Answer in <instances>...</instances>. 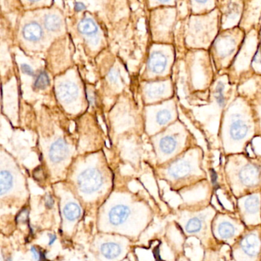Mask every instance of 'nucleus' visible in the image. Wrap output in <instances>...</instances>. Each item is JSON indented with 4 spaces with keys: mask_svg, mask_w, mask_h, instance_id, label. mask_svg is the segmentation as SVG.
I'll return each instance as SVG.
<instances>
[{
    "mask_svg": "<svg viewBox=\"0 0 261 261\" xmlns=\"http://www.w3.org/2000/svg\"><path fill=\"white\" fill-rule=\"evenodd\" d=\"M105 179L101 172L97 169L88 168L77 175L76 187L77 193L84 199L91 200L98 198L102 194Z\"/></svg>",
    "mask_w": 261,
    "mask_h": 261,
    "instance_id": "1",
    "label": "nucleus"
},
{
    "mask_svg": "<svg viewBox=\"0 0 261 261\" xmlns=\"http://www.w3.org/2000/svg\"><path fill=\"white\" fill-rule=\"evenodd\" d=\"M105 221L111 228L122 230L135 221V207L126 200H117L105 207Z\"/></svg>",
    "mask_w": 261,
    "mask_h": 261,
    "instance_id": "2",
    "label": "nucleus"
},
{
    "mask_svg": "<svg viewBox=\"0 0 261 261\" xmlns=\"http://www.w3.org/2000/svg\"><path fill=\"white\" fill-rule=\"evenodd\" d=\"M125 248L120 241L116 239H106L99 243L98 253L103 260L118 261L123 257Z\"/></svg>",
    "mask_w": 261,
    "mask_h": 261,
    "instance_id": "3",
    "label": "nucleus"
},
{
    "mask_svg": "<svg viewBox=\"0 0 261 261\" xmlns=\"http://www.w3.org/2000/svg\"><path fill=\"white\" fill-rule=\"evenodd\" d=\"M82 215V206L77 200L68 198L62 203V216L64 224L74 225L80 219Z\"/></svg>",
    "mask_w": 261,
    "mask_h": 261,
    "instance_id": "4",
    "label": "nucleus"
},
{
    "mask_svg": "<svg viewBox=\"0 0 261 261\" xmlns=\"http://www.w3.org/2000/svg\"><path fill=\"white\" fill-rule=\"evenodd\" d=\"M68 148L63 139H58L51 144L49 149L50 160L53 163H60L68 157Z\"/></svg>",
    "mask_w": 261,
    "mask_h": 261,
    "instance_id": "5",
    "label": "nucleus"
},
{
    "mask_svg": "<svg viewBox=\"0 0 261 261\" xmlns=\"http://www.w3.org/2000/svg\"><path fill=\"white\" fill-rule=\"evenodd\" d=\"M15 184L14 175L10 171L3 169L0 174V196L3 200L14 192Z\"/></svg>",
    "mask_w": 261,
    "mask_h": 261,
    "instance_id": "6",
    "label": "nucleus"
},
{
    "mask_svg": "<svg viewBox=\"0 0 261 261\" xmlns=\"http://www.w3.org/2000/svg\"><path fill=\"white\" fill-rule=\"evenodd\" d=\"M79 95V88L74 84L65 82L61 84L58 88V96L65 102H71Z\"/></svg>",
    "mask_w": 261,
    "mask_h": 261,
    "instance_id": "7",
    "label": "nucleus"
},
{
    "mask_svg": "<svg viewBox=\"0 0 261 261\" xmlns=\"http://www.w3.org/2000/svg\"><path fill=\"white\" fill-rule=\"evenodd\" d=\"M22 36L30 42H38L43 36L42 27L38 22H30L22 29Z\"/></svg>",
    "mask_w": 261,
    "mask_h": 261,
    "instance_id": "8",
    "label": "nucleus"
},
{
    "mask_svg": "<svg viewBox=\"0 0 261 261\" xmlns=\"http://www.w3.org/2000/svg\"><path fill=\"white\" fill-rule=\"evenodd\" d=\"M166 65H167V59L161 53L155 51L149 57L148 68L152 72L156 74L163 72L166 69Z\"/></svg>",
    "mask_w": 261,
    "mask_h": 261,
    "instance_id": "9",
    "label": "nucleus"
},
{
    "mask_svg": "<svg viewBox=\"0 0 261 261\" xmlns=\"http://www.w3.org/2000/svg\"><path fill=\"white\" fill-rule=\"evenodd\" d=\"M248 130V125L241 119L234 120L230 125V136L233 140H242L247 136Z\"/></svg>",
    "mask_w": 261,
    "mask_h": 261,
    "instance_id": "10",
    "label": "nucleus"
},
{
    "mask_svg": "<svg viewBox=\"0 0 261 261\" xmlns=\"http://www.w3.org/2000/svg\"><path fill=\"white\" fill-rule=\"evenodd\" d=\"M259 242L257 237L253 234L249 235L244 238L241 243V247L246 254L250 256H255L259 251Z\"/></svg>",
    "mask_w": 261,
    "mask_h": 261,
    "instance_id": "11",
    "label": "nucleus"
},
{
    "mask_svg": "<svg viewBox=\"0 0 261 261\" xmlns=\"http://www.w3.org/2000/svg\"><path fill=\"white\" fill-rule=\"evenodd\" d=\"M190 172V166L186 162L180 161L172 165L169 169L171 176L175 178H182Z\"/></svg>",
    "mask_w": 261,
    "mask_h": 261,
    "instance_id": "12",
    "label": "nucleus"
},
{
    "mask_svg": "<svg viewBox=\"0 0 261 261\" xmlns=\"http://www.w3.org/2000/svg\"><path fill=\"white\" fill-rule=\"evenodd\" d=\"M77 30L82 34L87 35V36H92V35L97 33V27L92 19L86 18V19H82L79 22V25H77Z\"/></svg>",
    "mask_w": 261,
    "mask_h": 261,
    "instance_id": "13",
    "label": "nucleus"
},
{
    "mask_svg": "<svg viewBox=\"0 0 261 261\" xmlns=\"http://www.w3.org/2000/svg\"><path fill=\"white\" fill-rule=\"evenodd\" d=\"M257 175L258 172L256 168L253 166H247L240 173V179L244 184H251L256 181Z\"/></svg>",
    "mask_w": 261,
    "mask_h": 261,
    "instance_id": "14",
    "label": "nucleus"
},
{
    "mask_svg": "<svg viewBox=\"0 0 261 261\" xmlns=\"http://www.w3.org/2000/svg\"><path fill=\"white\" fill-rule=\"evenodd\" d=\"M160 147L162 152L165 154H171L177 147V141L174 137H165L160 140Z\"/></svg>",
    "mask_w": 261,
    "mask_h": 261,
    "instance_id": "15",
    "label": "nucleus"
},
{
    "mask_svg": "<svg viewBox=\"0 0 261 261\" xmlns=\"http://www.w3.org/2000/svg\"><path fill=\"white\" fill-rule=\"evenodd\" d=\"M44 25L48 31L55 32L59 30L62 25V21L59 16L55 14H48L44 19Z\"/></svg>",
    "mask_w": 261,
    "mask_h": 261,
    "instance_id": "16",
    "label": "nucleus"
},
{
    "mask_svg": "<svg viewBox=\"0 0 261 261\" xmlns=\"http://www.w3.org/2000/svg\"><path fill=\"white\" fill-rule=\"evenodd\" d=\"M218 233L224 239H228L234 234V227L229 222L221 223L218 227Z\"/></svg>",
    "mask_w": 261,
    "mask_h": 261,
    "instance_id": "17",
    "label": "nucleus"
},
{
    "mask_svg": "<svg viewBox=\"0 0 261 261\" xmlns=\"http://www.w3.org/2000/svg\"><path fill=\"white\" fill-rule=\"evenodd\" d=\"M202 221H201V218H192L186 224V231L189 233H198L202 228Z\"/></svg>",
    "mask_w": 261,
    "mask_h": 261,
    "instance_id": "18",
    "label": "nucleus"
},
{
    "mask_svg": "<svg viewBox=\"0 0 261 261\" xmlns=\"http://www.w3.org/2000/svg\"><path fill=\"white\" fill-rule=\"evenodd\" d=\"M49 77L45 71H42L37 76V79H36L34 83V86L37 89L43 90L45 89L49 85Z\"/></svg>",
    "mask_w": 261,
    "mask_h": 261,
    "instance_id": "19",
    "label": "nucleus"
},
{
    "mask_svg": "<svg viewBox=\"0 0 261 261\" xmlns=\"http://www.w3.org/2000/svg\"><path fill=\"white\" fill-rule=\"evenodd\" d=\"M246 211L249 213H256L259 208V200L256 197H249L244 203Z\"/></svg>",
    "mask_w": 261,
    "mask_h": 261,
    "instance_id": "20",
    "label": "nucleus"
},
{
    "mask_svg": "<svg viewBox=\"0 0 261 261\" xmlns=\"http://www.w3.org/2000/svg\"><path fill=\"white\" fill-rule=\"evenodd\" d=\"M224 85L221 82L217 84L216 88H215V99H216L217 103L219 106H224L225 103V98L224 96Z\"/></svg>",
    "mask_w": 261,
    "mask_h": 261,
    "instance_id": "21",
    "label": "nucleus"
},
{
    "mask_svg": "<svg viewBox=\"0 0 261 261\" xmlns=\"http://www.w3.org/2000/svg\"><path fill=\"white\" fill-rule=\"evenodd\" d=\"M172 119V114L168 110H163L158 112L156 115V121L159 124L165 125Z\"/></svg>",
    "mask_w": 261,
    "mask_h": 261,
    "instance_id": "22",
    "label": "nucleus"
},
{
    "mask_svg": "<svg viewBox=\"0 0 261 261\" xmlns=\"http://www.w3.org/2000/svg\"><path fill=\"white\" fill-rule=\"evenodd\" d=\"M164 85H156V86L149 88V91H148V94L150 97H157V96L162 95L164 93Z\"/></svg>",
    "mask_w": 261,
    "mask_h": 261,
    "instance_id": "23",
    "label": "nucleus"
},
{
    "mask_svg": "<svg viewBox=\"0 0 261 261\" xmlns=\"http://www.w3.org/2000/svg\"><path fill=\"white\" fill-rule=\"evenodd\" d=\"M30 251H31L35 261H43V255H42V251L39 248L36 247H32L30 248Z\"/></svg>",
    "mask_w": 261,
    "mask_h": 261,
    "instance_id": "24",
    "label": "nucleus"
},
{
    "mask_svg": "<svg viewBox=\"0 0 261 261\" xmlns=\"http://www.w3.org/2000/svg\"><path fill=\"white\" fill-rule=\"evenodd\" d=\"M21 69H22V72L24 74H28L30 76L35 75V72L33 68L30 65H27V64H22V66H21Z\"/></svg>",
    "mask_w": 261,
    "mask_h": 261,
    "instance_id": "25",
    "label": "nucleus"
},
{
    "mask_svg": "<svg viewBox=\"0 0 261 261\" xmlns=\"http://www.w3.org/2000/svg\"><path fill=\"white\" fill-rule=\"evenodd\" d=\"M45 204L49 209L53 208L54 207V198H53V196L50 194H47L46 197H45Z\"/></svg>",
    "mask_w": 261,
    "mask_h": 261,
    "instance_id": "26",
    "label": "nucleus"
},
{
    "mask_svg": "<svg viewBox=\"0 0 261 261\" xmlns=\"http://www.w3.org/2000/svg\"><path fill=\"white\" fill-rule=\"evenodd\" d=\"M56 240H57V236H56V234H54V233H50V234H48V245H53V244H55V242H56Z\"/></svg>",
    "mask_w": 261,
    "mask_h": 261,
    "instance_id": "27",
    "label": "nucleus"
},
{
    "mask_svg": "<svg viewBox=\"0 0 261 261\" xmlns=\"http://www.w3.org/2000/svg\"><path fill=\"white\" fill-rule=\"evenodd\" d=\"M74 9H75L76 11H82V10H84L85 9V4H84L83 3H75V5H74Z\"/></svg>",
    "mask_w": 261,
    "mask_h": 261,
    "instance_id": "28",
    "label": "nucleus"
},
{
    "mask_svg": "<svg viewBox=\"0 0 261 261\" xmlns=\"http://www.w3.org/2000/svg\"><path fill=\"white\" fill-rule=\"evenodd\" d=\"M109 77L111 81H116L117 80V77H118V74H117V71L112 70V71L110 72Z\"/></svg>",
    "mask_w": 261,
    "mask_h": 261,
    "instance_id": "29",
    "label": "nucleus"
},
{
    "mask_svg": "<svg viewBox=\"0 0 261 261\" xmlns=\"http://www.w3.org/2000/svg\"><path fill=\"white\" fill-rule=\"evenodd\" d=\"M212 181H213V182H215V180H216V174H215V172H214L213 170H212Z\"/></svg>",
    "mask_w": 261,
    "mask_h": 261,
    "instance_id": "30",
    "label": "nucleus"
},
{
    "mask_svg": "<svg viewBox=\"0 0 261 261\" xmlns=\"http://www.w3.org/2000/svg\"><path fill=\"white\" fill-rule=\"evenodd\" d=\"M6 261H13V259H12V257H8L6 259Z\"/></svg>",
    "mask_w": 261,
    "mask_h": 261,
    "instance_id": "31",
    "label": "nucleus"
}]
</instances>
